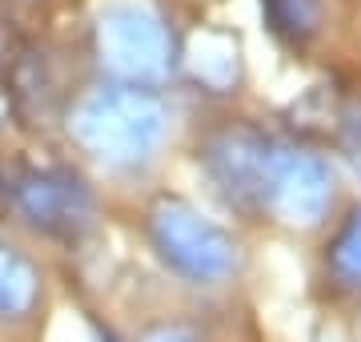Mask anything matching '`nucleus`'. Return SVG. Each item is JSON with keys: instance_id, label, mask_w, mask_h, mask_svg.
I'll return each mask as SVG.
<instances>
[{"instance_id": "nucleus-1", "label": "nucleus", "mask_w": 361, "mask_h": 342, "mask_svg": "<svg viewBox=\"0 0 361 342\" xmlns=\"http://www.w3.org/2000/svg\"><path fill=\"white\" fill-rule=\"evenodd\" d=\"M169 133V109L145 85H97L68 109V137L109 170H141Z\"/></svg>"}, {"instance_id": "nucleus-2", "label": "nucleus", "mask_w": 361, "mask_h": 342, "mask_svg": "<svg viewBox=\"0 0 361 342\" xmlns=\"http://www.w3.org/2000/svg\"><path fill=\"white\" fill-rule=\"evenodd\" d=\"M97 53L121 85L153 89L177 69V37L145 0H116L97 16Z\"/></svg>"}, {"instance_id": "nucleus-3", "label": "nucleus", "mask_w": 361, "mask_h": 342, "mask_svg": "<svg viewBox=\"0 0 361 342\" xmlns=\"http://www.w3.org/2000/svg\"><path fill=\"white\" fill-rule=\"evenodd\" d=\"M149 242L173 274L197 286H221L241 266V250L229 230L180 198H161L149 210Z\"/></svg>"}, {"instance_id": "nucleus-4", "label": "nucleus", "mask_w": 361, "mask_h": 342, "mask_svg": "<svg viewBox=\"0 0 361 342\" xmlns=\"http://www.w3.org/2000/svg\"><path fill=\"white\" fill-rule=\"evenodd\" d=\"M334 206V170L313 149L273 141L265 182H261V213L289 230H313Z\"/></svg>"}, {"instance_id": "nucleus-5", "label": "nucleus", "mask_w": 361, "mask_h": 342, "mask_svg": "<svg viewBox=\"0 0 361 342\" xmlns=\"http://www.w3.org/2000/svg\"><path fill=\"white\" fill-rule=\"evenodd\" d=\"M8 201L28 230H37L44 237H61V242L80 237L97 218L92 189L85 185L80 173L65 170V165L20 170L8 182Z\"/></svg>"}, {"instance_id": "nucleus-6", "label": "nucleus", "mask_w": 361, "mask_h": 342, "mask_svg": "<svg viewBox=\"0 0 361 342\" xmlns=\"http://www.w3.org/2000/svg\"><path fill=\"white\" fill-rule=\"evenodd\" d=\"M273 137H265L253 125H229V129L213 133L201 149L209 182L229 198V206L245 213H261V182H265V165H269Z\"/></svg>"}, {"instance_id": "nucleus-7", "label": "nucleus", "mask_w": 361, "mask_h": 342, "mask_svg": "<svg viewBox=\"0 0 361 342\" xmlns=\"http://www.w3.org/2000/svg\"><path fill=\"white\" fill-rule=\"evenodd\" d=\"M40 302V270L20 246L0 237V322H20Z\"/></svg>"}, {"instance_id": "nucleus-8", "label": "nucleus", "mask_w": 361, "mask_h": 342, "mask_svg": "<svg viewBox=\"0 0 361 342\" xmlns=\"http://www.w3.org/2000/svg\"><path fill=\"white\" fill-rule=\"evenodd\" d=\"M189 65H193V77L209 89H229L237 85V73H241V57H237V40L225 37V33H205V37L193 40V53H189Z\"/></svg>"}, {"instance_id": "nucleus-9", "label": "nucleus", "mask_w": 361, "mask_h": 342, "mask_svg": "<svg viewBox=\"0 0 361 342\" xmlns=\"http://www.w3.org/2000/svg\"><path fill=\"white\" fill-rule=\"evenodd\" d=\"M329 270L349 286H361V210L349 213L345 225L329 242Z\"/></svg>"}, {"instance_id": "nucleus-10", "label": "nucleus", "mask_w": 361, "mask_h": 342, "mask_svg": "<svg viewBox=\"0 0 361 342\" xmlns=\"http://www.w3.org/2000/svg\"><path fill=\"white\" fill-rule=\"evenodd\" d=\"M265 13H269L273 28L285 33V37H310L313 25H317V8H313V0H265Z\"/></svg>"}, {"instance_id": "nucleus-11", "label": "nucleus", "mask_w": 361, "mask_h": 342, "mask_svg": "<svg viewBox=\"0 0 361 342\" xmlns=\"http://www.w3.org/2000/svg\"><path fill=\"white\" fill-rule=\"evenodd\" d=\"M341 153L361 173V105L345 109V117H341Z\"/></svg>"}, {"instance_id": "nucleus-12", "label": "nucleus", "mask_w": 361, "mask_h": 342, "mask_svg": "<svg viewBox=\"0 0 361 342\" xmlns=\"http://www.w3.org/2000/svg\"><path fill=\"white\" fill-rule=\"evenodd\" d=\"M141 342H201V338L189 326H180V322H165V326H153Z\"/></svg>"}, {"instance_id": "nucleus-13", "label": "nucleus", "mask_w": 361, "mask_h": 342, "mask_svg": "<svg viewBox=\"0 0 361 342\" xmlns=\"http://www.w3.org/2000/svg\"><path fill=\"white\" fill-rule=\"evenodd\" d=\"M13 49H16V40H13V33L4 28V20H0V69H8V61H13Z\"/></svg>"}]
</instances>
